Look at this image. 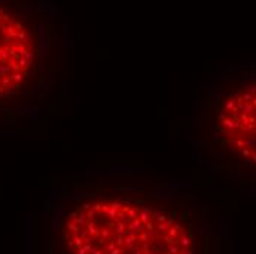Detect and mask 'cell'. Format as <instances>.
Segmentation results:
<instances>
[{
	"label": "cell",
	"instance_id": "obj_1",
	"mask_svg": "<svg viewBox=\"0 0 256 254\" xmlns=\"http://www.w3.org/2000/svg\"><path fill=\"white\" fill-rule=\"evenodd\" d=\"M66 254H194L191 232L159 207L121 198L75 204L59 223Z\"/></svg>",
	"mask_w": 256,
	"mask_h": 254
},
{
	"label": "cell",
	"instance_id": "obj_3",
	"mask_svg": "<svg viewBox=\"0 0 256 254\" xmlns=\"http://www.w3.org/2000/svg\"><path fill=\"white\" fill-rule=\"evenodd\" d=\"M219 128L227 142L256 164V85L227 100L219 113Z\"/></svg>",
	"mask_w": 256,
	"mask_h": 254
},
{
	"label": "cell",
	"instance_id": "obj_2",
	"mask_svg": "<svg viewBox=\"0 0 256 254\" xmlns=\"http://www.w3.org/2000/svg\"><path fill=\"white\" fill-rule=\"evenodd\" d=\"M37 59V41L19 15L0 5V101L27 85Z\"/></svg>",
	"mask_w": 256,
	"mask_h": 254
}]
</instances>
